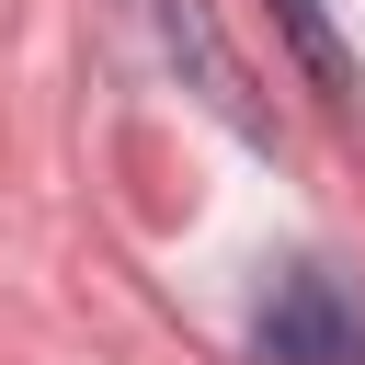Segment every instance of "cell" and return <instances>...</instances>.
<instances>
[{"label": "cell", "mask_w": 365, "mask_h": 365, "mask_svg": "<svg viewBox=\"0 0 365 365\" xmlns=\"http://www.w3.org/2000/svg\"><path fill=\"white\" fill-rule=\"evenodd\" d=\"M274 23L297 46V68L319 80V103H354V46L331 34V0H274Z\"/></svg>", "instance_id": "3"}, {"label": "cell", "mask_w": 365, "mask_h": 365, "mask_svg": "<svg viewBox=\"0 0 365 365\" xmlns=\"http://www.w3.org/2000/svg\"><path fill=\"white\" fill-rule=\"evenodd\" d=\"M148 11V34H160V57L182 68V91L228 125V137H251V148H274V114H262V91H251V68H240V46L217 34V11L205 0H137Z\"/></svg>", "instance_id": "2"}, {"label": "cell", "mask_w": 365, "mask_h": 365, "mask_svg": "<svg viewBox=\"0 0 365 365\" xmlns=\"http://www.w3.org/2000/svg\"><path fill=\"white\" fill-rule=\"evenodd\" d=\"M251 365H365V285L342 262H285L251 308Z\"/></svg>", "instance_id": "1"}]
</instances>
